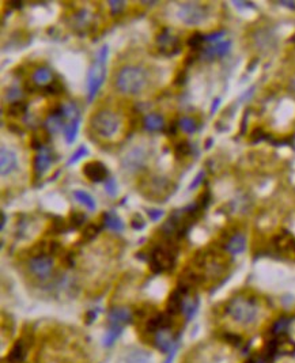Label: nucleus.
I'll return each instance as SVG.
<instances>
[{"label": "nucleus", "mask_w": 295, "mask_h": 363, "mask_svg": "<svg viewBox=\"0 0 295 363\" xmlns=\"http://www.w3.org/2000/svg\"><path fill=\"white\" fill-rule=\"evenodd\" d=\"M226 311L237 324L249 327L256 323L258 317V302L253 297H236L227 304Z\"/></svg>", "instance_id": "f257e3e1"}, {"label": "nucleus", "mask_w": 295, "mask_h": 363, "mask_svg": "<svg viewBox=\"0 0 295 363\" xmlns=\"http://www.w3.org/2000/svg\"><path fill=\"white\" fill-rule=\"evenodd\" d=\"M147 85V73L138 66H127L120 70L116 79V87L128 95H138Z\"/></svg>", "instance_id": "f03ea898"}, {"label": "nucleus", "mask_w": 295, "mask_h": 363, "mask_svg": "<svg viewBox=\"0 0 295 363\" xmlns=\"http://www.w3.org/2000/svg\"><path fill=\"white\" fill-rule=\"evenodd\" d=\"M108 53H109V48H108V45H104L98 51L97 57L92 61V67L89 70V73H87V87H89L87 101L89 102H92V99L95 98L99 89L105 82Z\"/></svg>", "instance_id": "7ed1b4c3"}, {"label": "nucleus", "mask_w": 295, "mask_h": 363, "mask_svg": "<svg viewBox=\"0 0 295 363\" xmlns=\"http://www.w3.org/2000/svg\"><path fill=\"white\" fill-rule=\"evenodd\" d=\"M178 249L171 241L167 245H159L155 246L150 254V270L154 273H161L165 271H170L176 264Z\"/></svg>", "instance_id": "20e7f679"}, {"label": "nucleus", "mask_w": 295, "mask_h": 363, "mask_svg": "<svg viewBox=\"0 0 295 363\" xmlns=\"http://www.w3.org/2000/svg\"><path fill=\"white\" fill-rule=\"evenodd\" d=\"M90 126L102 138H111L120 128V117L111 110H99L92 114Z\"/></svg>", "instance_id": "39448f33"}, {"label": "nucleus", "mask_w": 295, "mask_h": 363, "mask_svg": "<svg viewBox=\"0 0 295 363\" xmlns=\"http://www.w3.org/2000/svg\"><path fill=\"white\" fill-rule=\"evenodd\" d=\"M177 15L186 25H199L207 18V8L199 3H184L178 8Z\"/></svg>", "instance_id": "423d86ee"}, {"label": "nucleus", "mask_w": 295, "mask_h": 363, "mask_svg": "<svg viewBox=\"0 0 295 363\" xmlns=\"http://www.w3.org/2000/svg\"><path fill=\"white\" fill-rule=\"evenodd\" d=\"M157 44L158 48H159V52L162 53L164 56H167V57H171V56L177 54L181 51L180 38L171 33V30L167 29V27H164L162 32L158 34Z\"/></svg>", "instance_id": "0eeeda50"}, {"label": "nucleus", "mask_w": 295, "mask_h": 363, "mask_svg": "<svg viewBox=\"0 0 295 363\" xmlns=\"http://www.w3.org/2000/svg\"><path fill=\"white\" fill-rule=\"evenodd\" d=\"M53 268V258L49 254H39L33 256L29 261V270L34 276L39 279H45L51 275Z\"/></svg>", "instance_id": "6e6552de"}, {"label": "nucleus", "mask_w": 295, "mask_h": 363, "mask_svg": "<svg viewBox=\"0 0 295 363\" xmlns=\"http://www.w3.org/2000/svg\"><path fill=\"white\" fill-rule=\"evenodd\" d=\"M82 173L85 174L86 179H89L92 182H102V181H106V177H108V169L106 166L99 162V161H92V162H87L83 169H82Z\"/></svg>", "instance_id": "1a4fd4ad"}, {"label": "nucleus", "mask_w": 295, "mask_h": 363, "mask_svg": "<svg viewBox=\"0 0 295 363\" xmlns=\"http://www.w3.org/2000/svg\"><path fill=\"white\" fill-rule=\"evenodd\" d=\"M17 167H18L17 154L11 151L10 148L1 147V151H0V173H1V176L3 177L10 176L14 170H17Z\"/></svg>", "instance_id": "9d476101"}, {"label": "nucleus", "mask_w": 295, "mask_h": 363, "mask_svg": "<svg viewBox=\"0 0 295 363\" xmlns=\"http://www.w3.org/2000/svg\"><path fill=\"white\" fill-rule=\"evenodd\" d=\"M29 351V339L22 337L18 342H15L11 350L7 355V362L8 363H23V361L27 357Z\"/></svg>", "instance_id": "9b49d317"}, {"label": "nucleus", "mask_w": 295, "mask_h": 363, "mask_svg": "<svg viewBox=\"0 0 295 363\" xmlns=\"http://www.w3.org/2000/svg\"><path fill=\"white\" fill-rule=\"evenodd\" d=\"M52 162V154H51V151L46 147H44L42 150H39L37 152V155H36V158H34V173H36V176L41 177L51 167Z\"/></svg>", "instance_id": "f8f14e48"}, {"label": "nucleus", "mask_w": 295, "mask_h": 363, "mask_svg": "<svg viewBox=\"0 0 295 363\" xmlns=\"http://www.w3.org/2000/svg\"><path fill=\"white\" fill-rule=\"evenodd\" d=\"M230 46H231V42H230V41L218 42L215 45L205 48L203 52H202V57L205 60H214L217 59V57H223L224 54L229 53Z\"/></svg>", "instance_id": "ddd939ff"}, {"label": "nucleus", "mask_w": 295, "mask_h": 363, "mask_svg": "<svg viewBox=\"0 0 295 363\" xmlns=\"http://www.w3.org/2000/svg\"><path fill=\"white\" fill-rule=\"evenodd\" d=\"M132 318V313L127 308H114L109 311V324L111 327H121Z\"/></svg>", "instance_id": "4468645a"}, {"label": "nucleus", "mask_w": 295, "mask_h": 363, "mask_svg": "<svg viewBox=\"0 0 295 363\" xmlns=\"http://www.w3.org/2000/svg\"><path fill=\"white\" fill-rule=\"evenodd\" d=\"M246 248V238L243 236L242 233H237L233 237L230 238L226 244V251L229 252L230 254L233 256H237L240 253H242Z\"/></svg>", "instance_id": "2eb2a0df"}, {"label": "nucleus", "mask_w": 295, "mask_h": 363, "mask_svg": "<svg viewBox=\"0 0 295 363\" xmlns=\"http://www.w3.org/2000/svg\"><path fill=\"white\" fill-rule=\"evenodd\" d=\"M274 245L279 252H289L295 249V239L289 231H283L274 238Z\"/></svg>", "instance_id": "dca6fc26"}, {"label": "nucleus", "mask_w": 295, "mask_h": 363, "mask_svg": "<svg viewBox=\"0 0 295 363\" xmlns=\"http://www.w3.org/2000/svg\"><path fill=\"white\" fill-rule=\"evenodd\" d=\"M197 306H199V299L196 295H192L190 292H188L184 297V302H183V314L186 318V321H189L190 318L193 317V314L196 313Z\"/></svg>", "instance_id": "f3484780"}, {"label": "nucleus", "mask_w": 295, "mask_h": 363, "mask_svg": "<svg viewBox=\"0 0 295 363\" xmlns=\"http://www.w3.org/2000/svg\"><path fill=\"white\" fill-rule=\"evenodd\" d=\"M104 218V225L113 231H123L124 230V222L118 217L114 211H108L102 215Z\"/></svg>", "instance_id": "a211bd4d"}, {"label": "nucleus", "mask_w": 295, "mask_h": 363, "mask_svg": "<svg viewBox=\"0 0 295 363\" xmlns=\"http://www.w3.org/2000/svg\"><path fill=\"white\" fill-rule=\"evenodd\" d=\"M79 127H80V117L70 120V121L66 124V127H64V129H63V135H64L66 142L68 143V145H73L74 142H75L76 135H78V132H79Z\"/></svg>", "instance_id": "6ab92c4d"}, {"label": "nucleus", "mask_w": 295, "mask_h": 363, "mask_svg": "<svg viewBox=\"0 0 295 363\" xmlns=\"http://www.w3.org/2000/svg\"><path fill=\"white\" fill-rule=\"evenodd\" d=\"M143 124H145V128L150 132H154V131H159L164 128V117L158 113H150L147 114L143 120Z\"/></svg>", "instance_id": "aec40b11"}, {"label": "nucleus", "mask_w": 295, "mask_h": 363, "mask_svg": "<svg viewBox=\"0 0 295 363\" xmlns=\"http://www.w3.org/2000/svg\"><path fill=\"white\" fill-rule=\"evenodd\" d=\"M125 161H127V169H138L139 166H142L145 163V152L136 148V150H133V151L129 152L127 155Z\"/></svg>", "instance_id": "412c9836"}, {"label": "nucleus", "mask_w": 295, "mask_h": 363, "mask_svg": "<svg viewBox=\"0 0 295 363\" xmlns=\"http://www.w3.org/2000/svg\"><path fill=\"white\" fill-rule=\"evenodd\" d=\"M51 78H52V73L45 67H39L33 73V82L39 87L48 86L51 83Z\"/></svg>", "instance_id": "4be33fe9"}, {"label": "nucleus", "mask_w": 295, "mask_h": 363, "mask_svg": "<svg viewBox=\"0 0 295 363\" xmlns=\"http://www.w3.org/2000/svg\"><path fill=\"white\" fill-rule=\"evenodd\" d=\"M74 198L78 200L80 204H83L89 210V211H94L95 210V200L85 191H75L74 192Z\"/></svg>", "instance_id": "5701e85b"}, {"label": "nucleus", "mask_w": 295, "mask_h": 363, "mask_svg": "<svg viewBox=\"0 0 295 363\" xmlns=\"http://www.w3.org/2000/svg\"><path fill=\"white\" fill-rule=\"evenodd\" d=\"M27 112V104L23 101H14L7 106V114L11 117H18L22 116L23 113Z\"/></svg>", "instance_id": "b1692460"}, {"label": "nucleus", "mask_w": 295, "mask_h": 363, "mask_svg": "<svg viewBox=\"0 0 295 363\" xmlns=\"http://www.w3.org/2000/svg\"><path fill=\"white\" fill-rule=\"evenodd\" d=\"M289 324L290 318H279V320L274 324V327H272V335H274V336H282V335H286V330L289 328Z\"/></svg>", "instance_id": "393cba45"}, {"label": "nucleus", "mask_w": 295, "mask_h": 363, "mask_svg": "<svg viewBox=\"0 0 295 363\" xmlns=\"http://www.w3.org/2000/svg\"><path fill=\"white\" fill-rule=\"evenodd\" d=\"M204 41H205V36L200 33V32H195L193 34H190L189 38L186 41V44H188V46L192 48L193 51H199V49L203 46Z\"/></svg>", "instance_id": "a878e982"}, {"label": "nucleus", "mask_w": 295, "mask_h": 363, "mask_svg": "<svg viewBox=\"0 0 295 363\" xmlns=\"http://www.w3.org/2000/svg\"><path fill=\"white\" fill-rule=\"evenodd\" d=\"M178 126L186 133H193L197 128L196 121L193 119H190V117H183V119L178 121Z\"/></svg>", "instance_id": "bb28decb"}, {"label": "nucleus", "mask_w": 295, "mask_h": 363, "mask_svg": "<svg viewBox=\"0 0 295 363\" xmlns=\"http://www.w3.org/2000/svg\"><path fill=\"white\" fill-rule=\"evenodd\" d=\"M121 327H111V329L108 330L105 339H104V344L105 345H111L117 340V337L121 335Z\"/></svg>", "instance_id": "cd10ccee"}, {"label": "nucleus", "mask_w": 295, "mask_h": 363, "mask_svg": "<svg viewBox=\"0 0 295 363\" xmlns=\"http://www.w3.org/2000/svg\"><path fill=\"white\" fill-rule=\"evenodd\" d=\"M190 152H192V148H190V145L186 140L180 142V143L174 147V154H176L177 158H184L186 155H189Z\"/></svg>", "instance_id": "c85d7f7f"}, {"label": "nucleus", "mask_w": 295, "mask_h": 363, "mask_svg": "<svg viewBox=\"0 0 295 363\" xmlns=\"http://www.w3.org/2000/svg\"><path fill=\"white\" fill-rule=\"evenodd\" d=\"M44 91L49 95H59L61 92H64V86L60 83L59 80H52L48 86L44 87Z\"/></svg>", "instance_id": "c756f323"}, {"label": "nucleus", "mask_w": 295, "mask_h": 363, "mask_svg": "<svg viewBox=\"0 0 295 363\" xmlns=\"http://www.w3.org/2000/svg\"><path fill=\"white\" fill-rule=\"evenodd\" d=\"M87 154H89L87 147H86V145H80L78 150H76V151L74 152L73 155H71V158L67 161V166H71V165H74V163H76L79 159H82L85 155H87Z\"/></svg>", "instance_id": "7c9ffc66"}, {"label": "nucleus", "mask_w": 295, "mask_h": 363, "mask_svg": "<svg viewBox=\"0 0 295 363\" xmlns=\"http://www.w3.org/2000/svg\"><path fill=\"white\" fill-rule=\"evenodd\" d=\"M268 138H269L268 133L264 132V129L260 128V127H256V128L252 131V133H250V142H252V143H258V142L265 140V139L268 140Z\"/></svg>", "instance_id": "2f4dec72"}, {"label": "nucleus", "mask_w": 295, "mask_h": 363, "mask_svg": "<svg viewBox=\"0 0 295 363\" xmlns=\"http://www.w3.org/2000/svg\"><path fill=\"white\" fill-rule=\"evenodd\" d=\"M99 230H101V227H99L98 225H95V223H92V225H87L86 226V229L83 230V238L85 239H87V241H90V239H92V238H95L97 237V234L99 233Z\"/></svg>", "instance_id": "473e14b6"}, {"label": "nucleus", "mask_w": 295, "mask_h": 363, "mask_svg": "<svg viewBox=\"0 0 295 363\" xmlns=\"http://www.w3.org/2000/svg\"><path fill=\"white\" fill-rule=\"evenodd\" d=\"M86 217L83 212L80 211H73L70 214V222H71V225L73 227H80V226L85 223Z\"/></svg>", "instance_id": "72a5a7b5"}, {"label": "nucleus", "mask_w": 295, "mask_h": 363, "mask_svg": "<svg viewBox=\"0 0 295 363\" xmlns=\"http://www.w3.org/2000/svg\"><path fill=\"white\" fill-rule=\"evenodd\" d=\"M105 192L109 196H116V195H117L118 185L117 181L113 179V177H109V179L105 181Z\"/></svg>", "instance_id": "f704fd0d"}, {"label": "nucleus", "mask_w": 295, "mask_h": 363, "mask_svg": "<svg viewBox=\"0 0 295 363\" xmlns=\"http://www.w3.org/2000/svg\"><path fill=\"white\" fill-rule=\"evenodd\" d=\"M64 230H66V222H64L63 218L57 217L52 222V231L55 234H59V233H63Z\"/></svg>", "instance_id": "c9c22d12"}, {"label": "nucleus", "mask_w": 295, "mask_h": 363, "mask_svg": "<svg viewBox=\"0 0 295 363\" xmlns=\"http://www.w3.org/2000/svg\"><path fill=\"white\" fill-rule=\"evenodd\" d=\"M108 4L111 7V11L113 15H116V14H120L123 11V8L125 7V1H114V0H111V1H108Z\"/></svg>", "instance_id": "e433bc0d"}, {"label": "nucleus", "mask_w": 295, "mask_h": 363, "mask_svg": "<svg viewBox=\"0 0 295 363\" xmlns=\"http://www.w3.org/2000/svg\"><path fill=\"white\" fill-rule=\"evenodd\" d=\"M210 199H211L210 191H207V189H205V191L200 195V198H199V201H197V203H199V205H200L203 210H205V208L208 207V204H210Z\"/></svg>", "instance_id": "4c0bfd02"}, {"label": "nucleus", "mask_w": 295, "mask_h": 363, "mask_svg": "<svg viewBox=\"0 0 295 363\" xmlns=\"http://www.w3.org/2000/svg\"><path fill=\"white\" fill-rule=\"evenodd\" d=\"M224 340L230 344H234V345H240L242 343V337L240 335H236V333H226L224 335Z\"/></svg>", "instance_id": "58836bf2"}, {"label": "nucleus", "mask_w": 295, "mask_h": 363, "mask_svg": "<svg viewBox=\"0 0 295 363\" xmlns=\"http://www.w3.org/2000/svg\"><path fill=\"white\" fill-rule=\"evenodd\" d=\"M131 226L135 229V230H142V229H145L146 222L143 220V218H142L139 214H136V215L133 217V219H132Z\"/></svg>", "instance_id": "ea45409f"}, {"label": "nucleus", "mask_w": 295, "mask_h": 363, "mask_svg": "<svg viewBox=\"0 0 295 363\" xmlns=\"http://www.w3.org/2000/svg\"><path fill=\"white\" fill-rule=\"evenodd\" d=\"M224 34H226V32H224V30H221V32H215V33L207 34V36H205V41H207V42H217V41H219L221 38H222Z\"/></svg>", "instance_id": "a19ab883"}, {"label": "nucleus", "mask_w": 295, "mask_h": 363, "mask_svg": "<svg viewBox=\"0 0 295 363\" xmlns=\"http://www.w3.org/2000/svg\"><path fill=\"white\" fill-rule=\"evenodd\" d=\"M61 251V246H60L59 242H56V241H52V242H49L48 244V254L51 256H55V254H57L59 252Z\"/></svg>", "instance_id": "79ce46f5"}, {"label": "nucleus", "mask_w": 295, "mask_h": 363, "mask_svg": "<svg viewBox=\"0 0 295 363\" xmlns=\"http://www.w3.org/2000/svg\"><path fill=\"white\" fill-rule=\"evenodd\" d=\"M204 176H205V173H204V170H202V172L197 174L196 177H195V180H193V181L190 182V185H189V189H190V191H192V189H195V188H197L199 185L202 184V181H203Z\"/></svg>", "instance_id": "37998d69"}, {"label": "nucleus", "mask_w": 295, "mask_h": 363, "mask_svg": "<svg viewBox=\"0 0 295 363\" xmlns=\"http://www.w3.org/2000/svg\"><path fill=\"white\" fill-rule=\"evenodd\" d=\"M147 214H148V217H150L152 222H157V220H159V219L164 217V211L162 210H148Z\"/></svg>", "instance_id": "c03bdc74"}, {"label": "nucleus", "mask_w": 295, "mask_h": 363, "mask_svg": "<svg viewBox=\"0 0 295 363\" xmlns=\"http://www.w3.org/2000/svg\"><path fill=\"white\" fill-rule=\"evenodd\" d=\"M178 127H180V126H178L176 121H171L170 124L167 126V128L165 129V133H166L167 136H174V135L177 133Z\"/></svg>", "instance_id": "a18cd8bd"}, {"label": "nucleus", "mask_w": 295, "mask_h": 363, "mask_svg": "<svg viewBox=\"0 0 295 363\" xmlns=\"http://www.w3.org/2000/svg\"><path fill=\"white\" fill-rule=\"evenodd\" d=\"M30 145H32V148L34 150H42L44 148V143H42V140L38 138V136H33L32 140H30Z\"/></svg>", "instance_id": "49530a36"}, {"label": "nucleus", "mask_w": 295, "mask_h": 363, "mask_svg": "<svg viewBox=\"0 0 295 363\" xmlns=\"http://www.w3.org/2000/svg\"><path fill=\"white\" fill-rule=\"evenodd\" d=\"M185 80H186V73H185V70L184 71L181 70V71L177 73V76H176V79H174V83H176L177 86H180V85H184Z\"/></svg>", "instance_id": "de8ad7c7"}, {"label": "nucleus", "mask_w": 295, "mask_h": 363, "mask_svg": "<svg viewBox=\"0 0 295 363\" xmlns=\"http://www.w3.org/2000/svg\"><path fill=\"white\" fill-rule=\"evenodd\" d=\"M14 97H20V90H18L17 87L11 89L10 91L7 92V98H14Z\"/></svg>", "instance_id": "09e8293b"}, {"label": "nucleus", "mask_w": 295, "mask_h": 363, "mask_svg": "<svg viewBox=\"0 0 295 363\" xmlns=\"http://www.w3.org/2000/svg\"><path fill=\"white\" fill-rule=\"evenodd\" d=\"M221 104V98H215L214 99V102H212V106H211V114H214V113L217 112L218 106Z\"/></svg>", "instance_id": "8fccbe9b"}, {"label": "nucleus", "mask_w": 295, "mask_h": 363, "mask_svg": "<svg viewBox=\"0 0 295 363\" xmlns=\"http://www.w3.org/2000/svg\"><path fill=\"white\" fill-rule=\"evenodd\" d=\"M8 129H10V131H14V132H17V133H23V131L20 129L19 127H17L15 124H10V126H8Z\"/></svg>", "instance_id": "3c124183"}, {"label": "nucleus", "mask_w": 295, "mask_h": 363, "mask_svg": "<svg viewBox=\"0 0 295 363\" xmlns=\"http://www.w3.org/2000/svg\"><path fill=\"white\" fill-rule=\"evenodd\" d=\"M197 363H218V362H217V359H214V358H205V359L199 361Z\"/></svg>", "instance_id": "603ef678"}, {"label": "nucleus", "mask_w": 295, "mask_h": 363, "mask_svg": "<svg viewBox=\"0 0 295 363\" xmlns=\"http://www.w3.org/2000/svg\"><path fill=\"white\" fill-rule=\"evenodd\" d=\"M282 6L290 7V8H295V1H280Z\"/></svg>", "instance_id": "864d4df0"}, {"label": "nucleus", "mask_w": 295, "mask_h": 363, "mask_svg": "<svg viewBox=\"0 0 295 363\" xmlns=\"http://www.w3.org/2000/svg\"><path fill=\"white\" fill-rule=\"evenodd\" d=\"M246 119H248V112H245V116H243L242 129H241V133H245V128H246Z\"/></svg>", "instance_id": "5fc2aeb1"}, {"label": "nucleus", "mask_w": 295, "mask_h": 363, "mask_svg": "<svg viewBox=\"0 0 295 363\" xmlns=\"http://www.w3.org/2000/svg\"><path fill=\"white\" fill-rule=\"evenodd\" d=\"M4 223H6V215L1 212V223H0V227H1V230L4 229Z\"/></svg>", "instance_id": "6e6d98bb"}, {"label": "nucleus", "mask_w": 295, "mask_h": 363, "mask_svg": "<svg viewBox=\"0 0 295 363\" xmlns=\"http://www.w3.org/2000/svg\"><path fill=\"white\" fill-rule=\"evenodd\" d=\"M10 4L13 7H15V8H20V7H22V1H11Z\"/></svg>", "instance_id": "4d7b16f0"}, {"label": "nucleus", "mask_w": 295, "mask_h": 363, "mask_svg": "<svg viewBox=\"0 0 295 363\" xmlns=\"http://www.w3.org/2000/svg\"><path fill=\"white\" fill-rule=\"evenodd\" d=\"M173 357H174V352H171V355L166 361H165V363H171V361H173Z\"/></svg>", "instance_id": "13d9d810"}, {"label": "nucleus", "mask_w": 295, "mask_h": 363, "mask_svg": "<svg viewBox=\"0 0 295 363\" xmlns=\"http://www.w3.org/2000/svg\"><path fill=\"white\" fill-rule=\"evenodd\" d=\"M211 143H212V139H208V142L205 143V148H210Z\"/></svg>", "instance_id": "bf43d9fd"}]
</instances>
